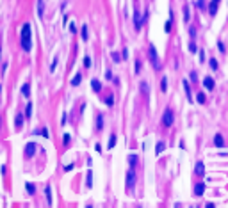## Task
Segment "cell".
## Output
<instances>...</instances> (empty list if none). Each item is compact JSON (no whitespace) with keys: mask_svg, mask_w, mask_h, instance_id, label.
Wrapping results in <instances>:
<instances>
[{"mask_svg":"<svg viewBox=\"0 0 228 208\" xmlns=\"http://www.w3.org/2000/svg\"><path fill=\"white\" fill-rule=\"evenodd\" d=\"M148 55H150V60H152V66H153L155 69H159V68H160V60H159L157 50H155L153 45H150V48H148Z\"/></svg>","mask_w":228,"mask_h":208,"instance_id":"obj_1","label":"cell"},{"mask_svg":"<svg viewBox=\"0 0 228 208\" xmlns=\"http://www.w3.org/2000/svg\"><path fill=\"white\" fill-rule=\"evenodd\" d=\"M173 121H175V116H173L171 109H166V110H164V114H162V126L169 128L171 124H173Z\"/></svg>","mask_w":228,"mask_h":208,"instance_id":"obj_2","label":"cell"},{"mask_svg":"<svg viewBox=\"0 0 228 208\" xmlns=\"http://www.w3.org/2000/svg\"><path fill=\"white\" fill-rule=\"evenodd\" d=\"M141 27H143V16L139 13V9L136 7V9H134V29L141 30Z\"/></svg>","mask_w":228,"mask_h":208,"instance_id":"obj_3","label":"cell"},{"mask_svg":"<svg viewBox=\"0 0 228 208\" xmlns=\"http://www.w3.org/2000/svg\"><path fill=\"white\" fill-rule=\"evenodd\" d=\"M134 185H136V174H134V171L130 169L127 173V189H134Z\"/></svg>","mask_w":228,"mask_h":208,"instance_id":"obj_4","label":"cell"},{"mask_svg":"<svg viewBox=\"0 0 228 208\" xmlns=\"http://www.w3.org/2000/svg\"><path fill=\"white\" fill-rule=\"evenodd\" d=\"M36 148H38V146H36L34 142H29L27 146H25V157H29V158H30V157H34V153H36Z\"/></svg>","mask_w":228,"mask_h":208,"instance_id":"obj_5","label":"cell"},{"mask_svg":"<svg viewBox=\"0 0 228 208\" xmlns=\"http://www.w3.org/2000/svg\"><path fill=\"white\" fill-rule=\"evenodd\" d=\"M22 41H30V25L25 23L22 27Z\"/></svg>","mask_w":228,"mask_h":208,"instance_id":"obj_6","label":"cell"},{"mask_svg":"<svg viewBox=\"0 0 228 208\" xmlns=\"http://www.w3.org/2000/svg\"><path fill=\"white\" fill-rule=\"evenodd\" d=\"M203 86H205V89H209V91H214V80L210 78V77H205L203 78Z\"/></svg>","mask_w":228,"mask_h":208,"instance_id":"obj_7","label":"cell"},{"mask_svg":"<svg viewBox=\"0 0 228 208\" xmlns=\"http://www.w3.org/2000/svg\"><path fill=\"white\" fill-rule=\"evenodd\" d=\"M214 144H216L217 148H223V146H225V139H223V135H221V133L214 135Z\"/></svg>","mask_w":228,"mask_h":208,"instance_id":"obj_8","label":"cell"},{"mask_svg":"<svg viewBox=\"0 0 228 208\" xmlns=\"http://www.w3.org/2000/svg\"><path fill=\"white\" fill-rule=\"evenodd\" d=\"M194 171H196V174H198V176H203L205 174V164L203 162H196Z\"/></svg>","mask_w":228,"mask_h":208,"instance_id":"obj_9","label":"cell"},{"mask_svg":"<svg viewBox=\"0 0 228 208\" xmlns=\"http://www.w3.org/2000/svg\"><path fill=\"white\" fill-rule=\"evenodd\" d=\"M23 114H18V116H16V119H14V128L16 130H20V128H22L23 126Z\"/></svg>","mask_w":228,"mask_h":208,"instance_id":"obj_10","label":"cell"},{"mask_svg":"<svg viewBox=\"0 0 228 208\" xmlns=\"http://www.w3.org/2000/svg\"><path fill=\"white\" fill-rule=\"evenodd\" d=\"M205 192V183H198L194 187V196H203Z\"/></svg>","mask_w":228,"mask_h":208,"instance_id":"obj_11","label":"cell"},{"mask_svg":"<svg viewBox=\"0 0 228 208\" xmlns=\"http://www.w3.org/2000/svg\"><path fill=\"white\" fill-rule=\"evenodd\" d=\"M91 87H93V91H95V92H100V91H102V84H100L96 78L91 80Z\"/></svg>","mask_w":228,"mask_h":208,"instance_id":"obj_12","label":"cell"},{"mask_svg":"<svg viewBox=\"0 0 228 208\" xmlns=\"http://www.w3.org/2000/svg\"><path fill=\"white\" fill-rule=\"evenodd\" d=\"M43 13H45V2L43 0H38V16L43 18Z\"/></svg>","mask_w":228,"mask_h":208,"instance_id":"obj_13","label":"cell"},{"mask_svg":"<svg viewBox=\"0 0 228 208\" xmlns=\"http://www.w3.org/2000/svg\"><path fill=\"white\" fill-rule=\"evenodd\" d=\"M209 14L210 16H216L217 14V2H214V0H212V4L209 5Z\"/></svg>","mask_w":228,"mask_h":208,"instance_id":"obj_14","label":"cell"},{"mask_svg":"<svg viewBox=\"0 0 228 208\" xmlns=\"http://www.w3.org/2000/svg\"><path fill=\"white\" fill-rule=\"evenodd\" d=\"M45 196H46V203L52 205V187L46 185V189H45Z\"/></svg>","mask_w":228,"mask_h":208,"instance_id":"obj_15","label":"cell"},{"mask_svg":"<svg viewBox=\"0 0 228 208\" xmlns=\"http://www.w3.org/2000/svg\"><path fill=\"white\" fill-rule=\"evenodd\" d=\"M164 148H166V142L164 141H160L157 146H155V155H160L162 151H164Z\"/></svg>","mask_w":228,"mask_h":208,"instance_id":"obj_16","label":"cell"},{"mask_svg":"<svg viewBox=\"0 0 228 208\" xmlns=\"http://www.w3.org/2000/svg\"><path fill=\"white\" fill-rule=\"evenodd\" d=\"M22 94L23 96H29L30 94V84H29V82H25V84L22 86Z\"/></svg>","mask_w":228,"mask_h":208,"instance_id":"obj_17","label":"cell"},{"mask_svg":"<svg viewBox=\"0 0 228 208\" xmlns=\"http://www.w3.org/2000/svg\"><path fill=\"white\" fill-rule=\"evenodd\" d=\"M128 162H130V167H136L137 165V155H128Z\"/></svg>","mask_w":228,"mask_h":208,"instance_id":"obj_18","label":"cell"},{"mask_svg":"<svg viewBox=\"0 0 228 208\" xmlns=\"http://www.w3.org/2000/svg\"><path fill=\"white\" fill-rule=\"evenodd\" d=\"M80 37L84 39V41H87V37H89V36H87V25H84V27L80 29Z\"/></svg>","mask_w":228,"mask_h":208,"instance_id":"obj_19","label":"cell"},{"mask_svg":"<svg viewBox=\"0 0 228 208\" xmlns=\"http://www.w3.org/2000/svg\"><path fill=\"white\" fill-rule=\"evenodd\" d=\"M80 80H82V75H80V73H77V75L73 77V80H71V86H73V87H75V86H79V84H80Z\"/></svg>","mask_w":228,"mask_h":208,"instance_id":"obj_20","label":"cell"},{"mask_svg":"<svg viewBox=\"0 0 228 208\" xmlns=\"http://www.w3.org/2000/svg\"><path fill=\"white\" fill-rule=\"evenodd\" d=\"M189 18H191V14H189V5H184V22H189Z\"/></svg>","mask_w":228,"mask_h":208,"instance_id":"obj_21","label":"cell"},{"mask_svg":"<svg viewBox=\"0 0 228 208\" xmlns=\"http://www.w3.org/2000/svg\"><path fill=\"white\" fill-rule=\"evenodd\" d=\"M116 141H118V139H116V135L112 133V135H111V139H109V150H112L114 146H116Z\"/></svg>","mask_w":228,"mask_h":208,"instance_id":"obj_22","label":"cell"},{"mask_svg":"<svg viewBox=\"0 0 228 208\" xmlns=\"http://www.w3.org/2000/svg\"><path fill=\"white\" fill-rule=\"evenodd\" d=\"M160 89L166 92L168 91V77H162V82H160Z\"/></svg>","mask_w":228,"mask_h":208,"instance_id":"obj_23","label":"cell"},{"mask_svg":"<svg viewBox=\"0 0 228 208\" xmlns=\"http://www.w3.org/2000/svg\"><path fill=\"white\" fill-rule=\"evenodd\" d=\"M30 116H32V105L29 103V105L25 107V118H27V119H30Z\"/></svg>","mask_w":228,"mask_h":208,"instance_id":"obj_24","label":"cell"},{"mask_svg":"<svg viewBox=\"0 0 228 208\" xmlns=\"http://www.w3.org/2000/svg\"><path fill=\"white\" fill-rule=\"evenodd\" d=\"M25 189H27V192H29V194H34V192H36L34 183H27V185H25Z\"/></svg>","mask_w":228,"mask_h":208,"instance_id":"obj_25","label":"cell"},{"mask_svg":"<svg viewBox=\"0 0 228 208\" xmlns=\"http://www.w3.org/2000/svg\"><path fill=\"white\" fill-rule=\"evenodd\" d=\"M96 128H98V130H102V128H103V118H102V116H98V118H96Z\"/></svg>","mask_w":228,"mask_h":208,"instance_id":"obj_26","label":"cell"},{"mask_svg":"<svg viewBox=\"0 0 228 208\" xmlns=\"http://www.w3.org/2000/svg\"><path fill=\"white\" fill-rule=\"evenodd\" d=\"M196 7H198L200 11H203L205 9V0H196Z\"/></svg>","mask_w":228,"mask_h":208,"instance_id":"obj_27","label":"cell"},{"mask_svg":"<svg viewBox=\"0 0 228 208\" xmlns=\"http://www.w3.org/2000/svg\"><path fill=\"white\" fill-rule=\"evenodd\" d=\"M111 57H112V60H114V62H119V60H121V55H119V54H116V52H112Z\"/></svg>","mask_w":228,"mask_h":208,"instance_id":"obj_28","label":"cell"},{"mask_svg":"<svg viewBox=\"0 0 228 208\" xmlns=\"http://www.w3.org/2000/svg\"><path fill=\"white\" fill-rule=\"evenodd\" d=\"M55 66H57V55L54 57V60H52V64H50V71H52V73L55 71Z\"/></svg>","mask_w":228,"mask_h":208,"instance_id":"obj_29","label":"cell"},{"mask_svg":"<svg viewBox=\"0 0 228 208\" xmlns=\"http://www.w3.org/2000/svg\"><path fill=\"white\" fill-rule=\"evenodd\" d=\"M196 100H198V103H205V94H203V92H198V96H196Z\"/></svg>","mask_w":228,"mask_h":208,"instance_id":"obj_30","label":"cell"},{"mask_svg":"<svg viewBox=\"0 0 228 208\" xmlns=\"http://www.w3.org/2000/svg\"><path fill=\"white\" fill-rule=\"evenodd\" d=\"M86 178H87V187L91 189V185H93V173H91V171L87 173V176H86Z\"/></svg>","mask_w":228,"mask_h":208,"instance_id":"obj_31","label":"cell"},{"mask_svg":"<svg viewBox=\"0 0 228 208\" xmlns=\"http://www.w3.org/2000/svg\"><path fill=\"white\" fill-rule=\"evenodd\" d=\"M184 87H185V92H187V96L191 98V89H189V82H187V80H184Z\"/></svg>","mask_w":228,"mask_h":208,"instance_id":"obj_32","label":"cell"},{"mask_svg":"<svg viewBox=\"0 0 228 208\" xmlns=\"http://www.w3.org/2000/svg\"><path fill=\"white\" fill-rule=\"evenodd\" d=\"M189 36H191V39H193V41L196 39V29H194V27H191V29H189Z\"/></svg>","mask_w":228,"mask_h":208,"instance_id":"obj_33","label":"cell"},{"mask_svg":"<svg viewBox=\"0 0 228 208\" xmlns=\"http://www.w3.org/2000/svg\"><path fill=\"white\" fill-rule=\"evenodd\" d=\"M84 66H86V68H91V57H89V55L84 57Z\"/></svg>","mask_w":228,"mask_h":208,"instance_id":"obj_34","label":"cell"},{"mask_svg":"<svg viewBox=\"0 0 228 208\" xmlns=\"http://www.w3.org/2000/svg\"><path fill=\"white\" fill-rule=\"evenodd\" d=\"M36 133H39V135H43V137H48V130H46V128H41V130H38Z\"/></svg>","mask_w":228,"mask_h":208,"instance_id":"obj_35","label":"cell"},{"mask_svg":"<svg viewBox=\"0 0 228 208\" xmlns=\"http://www.w3.org/2000/svg\"><path fill=\"white\" fill-rule=\"evenodd\" d=\"M209 64H210L212 69H217V60H216V59H210V60H209Z\"/></svg>","mask_w":228,"mask_h":208,"instance_id":"obj_36","label":"cell"},{"mask_svg":"<svg viewBox=\"0 0 228 208\" xmlns=\"http://www.w3.org/2000/svg\"><path fill=\"white\" fill-rule=\"evenodd\" d=\"M189 52H191V54H194V52H196V45H194V41H191V43H189Z\"/></svg>","mask_w":228,"mask_h":208,"instance_id":"obj_37","label":"cell"},{"mask_svg":"<svg viewBox=\"0 0 228 208\" xmlns=\"http://www.w3.org/2000/svg\"><path fill=\"white\" fill-rule=\"evenodd\" d=\"M217 48H219V52H221V54H225V45H223V41H219V43H217Z\"/></svg>","mask_w":228,"mask_h":208,"instance_id":"obj_38","label":"cell"},{"mask_svg":"<svg viewBox=\"0 0 228 208\" xmlns=\"http://www.w3.org/2000/svg\"><path fill=\"white\" fill-rule=\"evenodd\" d=\"M136 73H141V60H136Z\"/></svg>","mask_w":228,"mask_h":208,"instance_id":"obj_39","label":"cell"},{"mask_svg":"<svg viewBox=\"0 0 228 208\" xmlns=\"http://www.w3.org/2000/svg\"><path fill=\"white\" fill-rule=\"evenodd\" d=\"M141 89L144 91V94L148 92V84H146V82H143V84H141Z\"/></svg>","mask_w":228,"mask_h":208,"instance_id":"obj_40","label":"cell"},{"mask_svg":"<svg viewBox=\"0 0 228 208\" xmlns=\"http://www.w3.org/2000/svg\"><path fill=\"white\" fill-rule=\"evenodd\" d=\"M169 29H171V20H169V22H166V25H164V30H166V32H169Z\"/></svg>","mask_w":228,"mask_h":208,"instance_id":"obj_41","label":"cell"},{"mask_svg":"<svg viewBox=\"0 0 228 208\" xmlns=\"http://www.w3.org/2000/svg\"><path fill=\"white\" fill-rule=\"evenodd\" d=\"M63 142H64V144H68V142H70V133H64V137H63Z\"/></svg>","mask_w":228,"mask_h":208,"instance_id":"obj_42","label":"cell"},{"mask_svg":"<svg viewBox=\"0 0 228 208\" xmlns=\"http://www.w3.org/2000/svg\"><path fill=\"white\" fill-rule=\"evenodd\" d=\"M68 121H66V112L63 114V118H61V124H63V126H64V124H66Z\"/></svg>","mask_w":228,"mask_h":208,"instance_id":"obj_43","label":"cell"},{"mask_svg":"<svg viewBox=\"0 0 228 208\" xmlns=\"http://www.w3.org/2000/svg\"><path fill=\"white\" fill-rule=\"evenodd\" d=\"M105 77H107V80H114V78H112V73H111V71H109V69L105 71Z\"/></svg>","mask_w":228,"mask_h":208,"instance_id":"obj_44","label":"cell"},{"mask_svg":"<svg viewBox=\"0 0 228 208\" xmlns=\"http://www.w3.org/2000/svg\"><path fill=\"white\" fill-rule=\"evenodd\" d=\"M105 103H107V105H112V103H114V98H112V96H109V98L105 100Z\"/></svg>","mask_w":228,"mask_h":208,"instance_id":"obj_45","label":"cell"},{"mask_svg":"<svg viewBox=\"0 0 228 208\" xmlns=\"http://www.w3.org/2000/svg\"><path fill=\"white\" fill-rule=\"evenodd\" d=\"M71 169H73V164H68L66 167H64V171H66V173H68V171H71Z\"/></svg>","mask_w":228,"mask_h":208,"instance_id":"obj_46","label":"cell"},{"mask_svg":"<svg viewBox=\"0 0 228 208\" xmlns=\"http://www.w3.org/2000/svg\"><path fill=\"white\" fill-rule=\"evenodd\" d=\"M70 30H71V32H77V27H75V23H71V25H70Z\"/></svg>","mask_w":228,"mask_h":208,"instance_id":"obj_47","label":"cell"},{"mask_svg":"<svg viewBox=\"0 0 228 208\" xmlns=\"http://www.w3.org/2000/svg\"><path fill=\"white\" fill-rule=\"evenodd\" d=\"M127 55H128V52H127V48H125V50H123V54H121V57H123V59H127Z\"/></svg>","mask_w":228,"mask_h":208,"instance_id":"obj_48","label":"cell"},{"mask_svg":"<svg viewBox=\"0 0 228 208\" xmlns=\"http://www.w3.org/2000/svg\"><path fill=\"white\" fill-rule=\"evenodd\" d=\"M200 60H205V54H203V50H200Z\"/></svg>","mask_w":228,"mask_h":208,"instance_id":"obj_49","label":"cell"},{"mask_svg":"<svg viewBox=\"0 0 228 208\" xmlns=\"http://www.w3.org/2000/svg\"><path fill=\"white\" fill-rule=\"evenodd\" d=\"M191 80H193V82H196V80H198V78H196V73H194V71L191 73Z\"/></svg>","mask_w":228,"mask_h":208,"instance_id":"obj_50","label":"cell"},{"mask_svg":"<svg viewBox=\"0 0 228 208\" xmlns=\"http://www.w3.org/2000/svg\"><path fill=\"white\" fill-rule=\"evenodd\" d=\"M0 55H2V48H0Z\"/></svg>","mask_w":228,"mask_h":208,"instance_id":"obj_51","label":"cell"},{"mask_svg":"<svg viewBox=\"0 0 228 208\" xmlns=\"http://www.w3.org/2000/svg\"><path fill=\"white\" fill-rule=\"evenodd\" d=\"M0 92H2V86H0Z\"/></svg>","mask_w":228,"mask_h":208,"instance_id":"obj_52","label":"cell"},{"mask_svg":"<svg viewBox=\"0 0 228 208\" xmlns=\"http://www.w3.org/2000/svg\"><path fill=\"white\" fill-rule=\"evenodd\" d=\"M214 2H219V0H214Z\"/></svg>","mask_w":228,"mask_h":208,"instance_id":"obj_53","label":"cell"}]
</instances>
